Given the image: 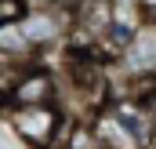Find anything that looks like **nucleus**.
Here are the masks:
<instances>
[{
	"mask_svg": "<svg viewBox=\"0 0 156 149\" xmlns=\"http://www.w3.org/2000/svg\"><path fill=\"white\" fill-rule=\"evenodd\" d=\"M7 124L15 127V135L29 149H58L66 131V113L58 109V102L47 106H4Z\"/></svg>",
	"mask_w": 156,
	"mask_h": 149,
	"instance_id": "obj_1",
	"label": "nucleus"
},
{
	"mask_svg": "<svg viewBox=\"0 0 156 149\" xmlns=\"http://www.w3.org/2000/svg\"><path fill=\"white\" fill-rule=\"evenodd\" d=\"M120 69L127 80H142V84H156V18H145L131 44L120 51Z\"/></svg>",
	"mask_w": 156,
	"mask_h": 149,
	"instance_id": "obj_2",
	"label": "nucleus"
},
{
	"mask_svg": "<svg viewBox=\"0 0 156 149\" xmlns=\"http://www.w3.org/2000/svg\"><path fill=\"white\" fill-rule=\"evenodd\" d=\"M4 102L7 106H47V102H58V84H55V76L47 69L26 66Z\"/></svg>",
	"mask_w": 156,
	"mask_h": 149,
	"instance_id": "obj_3",
	"label": "nucleus"
},
{
	"mask_svg": "<svg viewBox=\"0 0 156 149\" xmlns=\"http://www.w3.org/2000/svg\"><path fill=\"white\" fill-rule=\"evenodd\" d=\"M87 124H91V131H94V138H98V146H102V149H145L127 127H123V120H120L109 106L98 109Z\"/></svg>",
	"mask_w": 156,
	"mask_h": 149,
	"instance_id": "obj_4",
	"label": "nucleus"
},
{
	"mask_svg": "<svg viewBox=\"0 0 156 149\" xmlns=\"http://www.w3.org/2000/svg\"><path fill=\"white\" fill-rule=\"evenodd\" d=\"M0 55H7V58H15V62H33V58H37V47L29 44V37L22 33L18 22L0 26Z\"/></svg>",
	"mask_w": 156,
	"mask_h": 149,
	"instance_id": "obj_5",
	"label": "nucleus"
},
{
	"mask_svg": "<svg viewBox=\"0 0 156 149\" xmlns=\"http://www.w3.org/2000/svg\"><path fill=\"white\" fill-rule=\"evenodd\" d=\"M29 62H15V58H7V55H0V98H7V91L15 87V80L22 76Z\"/></svg>",
	"mask_w": 156,
	"mask_h": 149,
	"instance_id": "obj_6",
	"label": "nucleus"
},
{
	"mask_svg": "<svg viewBox=\"0 0 156 149\" xmlns=\"http://www.w3.org/2000/svg\"><path fill=\"white\" fill-rule=\"evenodd\" d=\"M26 11H29V0H0V26L18 22Z\"/></svg>",
	"mask_w": 156,
	"mask_h": 149,
	"instance_id": "obj_7",
	"label": "nucleus"
},
{
	"mask_svg": "<svg viewBox=\"0 0 156 149\" xmlns=\"http://www.w3.org/2000/svg\"><path fill=\"white\" fill-rule=\"evenodd\" d=\"M149 109H153V131H149V149H156V98H145Z\"/></svg>",
	"mask_w": 156,
	"mask_h": 149,
	"instance_id": "obj_8",
	"label": "nucleus"
}]
</instances>
